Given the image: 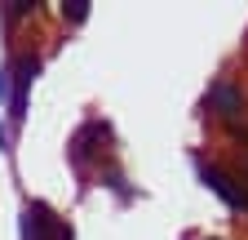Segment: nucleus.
Instances as JSON below:
<instances>
[{
    "label": "nucleus",
    "instance_id": "nucleus-1",
    "mask_svg": "<svg viewBox=\"0 0 248 240\" xmlns=\"http://www.w3.org/2000/svg\"><path fill=\"white\" fill-rule=\"evenodd\" d=\"M27 240H71V227L62 223L49 205H27Z\"/></svg>",
    "mask_w": 248,
    "mask_h": 240
},
{
    "label": "nucleus",
    "instance_id": "nucleus-2",
    "mask_svg": "<svg viewBox=\"0 0 248 240\" xmlns=\"http://www.w3.org/2000/svg\"><path fill=\"white\" fill-rule=\"evenodd\" d=\"M200 178H204V183H208V187H213L217 196H222V200H226L231 209H248V196H244V191L235 187V178H231V173H226L222 165H213V160H200Z\"/></svg>",
    "mask_w": 248,
    "mask_h": 240
},
{
    "label": "nucleus",
    "instance_id": "nucleus-3",
    "mask_svg": "<svg viewBox=\"0 0 248 240\" xmlns=\"http://www.w3.org/2000/svg\"><path fill=\"white\" fill-rule=\"evenodd\" d=\"M208 107L226 120V125H235V116L244 111V89L235 85V80H217L213 89H208Z\"/></svg>",
    "mask_w": 248,
    "mask_h": 240
},
{
    "label": "nucleus",
    "instance_id": "nucleus-4",
    "mask_svg": "<svg viewBox=\"0 0 248 240\" xmlns=\"http://www.w3.org/2000/svg\"><path fill=\"white\" fill-rule=\"evenodd\" d=\"M36 67H40V58H36V53H22V58H18V85H14V120H22V107H27V85L36 80Z\"/></svg>",
    "mask_w": 248,
    "mask_h": 240
},
{
    "label": "nucleus",
    "instance_id": "nucleus-5",
    "mask_svg": "<svg viewBox=\"0 0 248 240\" xmlns=\"http://www.w3.org/2000/svg\"><path fill=\"white\" fill-rule=\"evenodd\" d=\"M62 18H71V22H84V18H89V5H84V0H71V5H62Z\"/></svg>",
    "mask_w": 248,
    "mask_h": 240
}]
</instances>
